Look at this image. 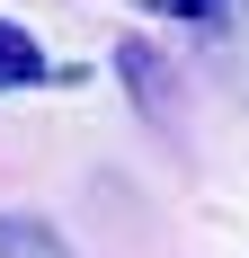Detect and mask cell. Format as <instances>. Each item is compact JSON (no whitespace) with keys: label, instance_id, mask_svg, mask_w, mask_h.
Here are the masks:
<instances>
[{"label":"cell","instance_id":"obj_1","mask_svg":"<svg viewBox=\"0 0 249 258\" xmlns=\"http://www.w3.org/2000/svg\"><path fill=\"white\" fill-rule=\"evenodd\" d=\"M36 80H63V72L36 53V36H27V27H0V89H36Z\"/></svg>","mask_w":249,"mask_h":258},{"label":"cell","instance_id":"obj_2","mask_svg":"<svg viewBox=\"0 0 249 258\" xmlns=\"http://www.w3.org/2000/svg\"><path fill=\"white\" fill-rule=\"evenodd\" d=\"M134 9H151V18H187V27H223L231 0H134Z\"/></svg>","mask_w":249,"mask_h":258},{"label":"cell","instance_id":"obj_3","mask_svg":"<svg viewBox=\"0 0 249 258\" xmlns=\"http://www.w3.org/2000/svg\"><path fill=\"white\" fill-rule=\"evenodd\" d=\"M0 258H63V249H53V232H36V223H0Z\"/></svg>","mask_w":249,"mask_h":258}]
</instances>
